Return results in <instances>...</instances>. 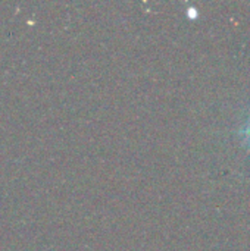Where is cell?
Masks as SVG:
<instances>
[{"label": "cell", "instance_id": "6da1fadb", "mask_svg": "<svg viewBox=\"0 0 250 251\" xmlns=\"http://www.w3.org/2000/svg\"><path fill=\"white\" fill-rule=\"evenodd\" d=\"M237 135L240 137L243 146L250 151V118L245 122V125L237 131Z\"/></svg>", "mask_w": 250, "mask_h": 251}]
</instances>
